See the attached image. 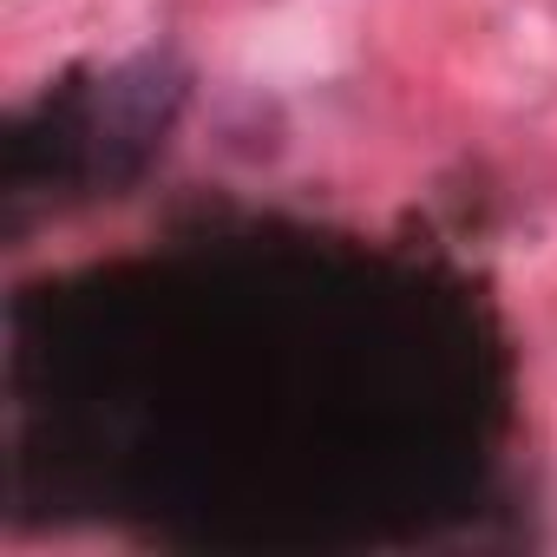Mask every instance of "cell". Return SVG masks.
<instances>
[]
</instances>
